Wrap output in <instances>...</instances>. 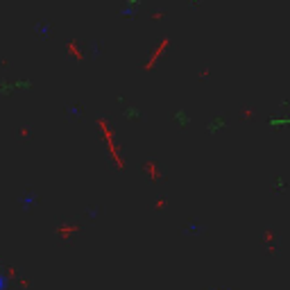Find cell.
Here are the masks:
<instances>
[{"mask_svg": "<svg viewBox=\"0 0 290 290\" xmlns=\"http://www.w3.org/2000/svg\"><path fill=\"white\" fill-rule=\"evenodd\" d=\"M9 288V281H7V277L2 272H0V290H7Z\"/></svg>", "mask_w": 290, "mask_h": 290, "instance_id": "cell-5", "label": "cell"}, {"mask_svg": "<svg viewBox=\"0 0 290 290\" xmlns=\"http://www.w3.org/2000/svg\"><path fill=\"white\" fill-rule=\"evenodd\" d=\"M225 125H227V118H225V116H220V118H213V120H211V125H209V132H211V134H215V132H220L222 127H225Z\"/></svg>", "mask_w": 290, "mask_h": 290, "instance_id": "cell-1", "label": "cell"}, {"mask_svg": "<svg viewBox=\"0 0 290 290\" xmlns=\"http://www.w3.org/2000/svg\"><path fill=\"white\" fill-rule=\"evenodd\" d=\"M270 125H272V127H279V125H290V118H270Z\"/></svg>", "mask_w": 290, "mask_h": 290, "instance_id": "cell-3", "label": "cell"}, {"mask_svg": "<svg viewBox=\"0 0 290 290\" xmlns=\"http://www.w3.org/2000/svg\"><path fill=\"white\" fill-rule=\"evenodd\" d=\"M125 116H130V118H138L141 111H136V107H127V109H125Z\"/></svg>", "mask_w": 290, "mask_h": 290, "instance_id": "cell-4", "label": "cell"}, {"mask_svg": "<svg viewBox=\"0 0 290 290\" xmlns=\"http://www.w3.org/2000/svg\"><path fill=\"white\" fill-rule=\"evenodd\" d=\"M175 123H177V125H182V127H186V125L190 123L188 113H186V111H177V113H175Z\"/></svg>", "mask_w": 290, "mask_h": 290, "instance_id": "cell-2", "label": "cell"}]
</instances>
